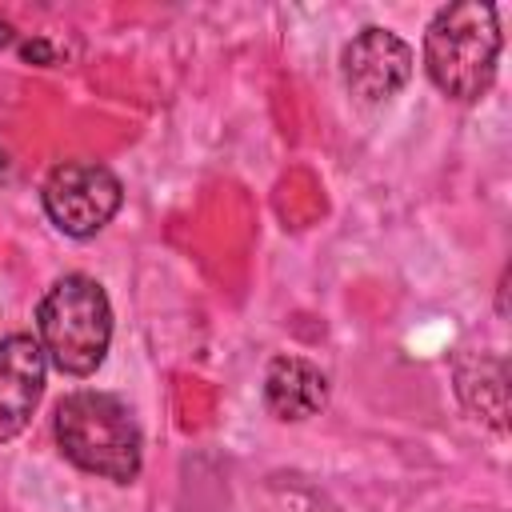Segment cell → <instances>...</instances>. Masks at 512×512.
<instances>
[{
    "label": "cell",
    "mask_w": 512,
    "mask_h": 512,
    "mask_svg": "<svg viewBox=\"0 0 512 512\" xmlns=\"http://www.w3.org/2000/svg\"><path fill=\"white\" fill-rule=\"evenodd\" d=\"M8 176H12V160H8V152L0 148V184H4Z\"/></svg>",
    "instance_id": "30bf717a"
},
{
    "label": "cell",
    "mask_w": 512,
    "mask_h": 512,
    "mask_svg": "<svg viewBox=\"0 0 512 512\" xmlns=\"http://www.w3.org/2000/svg\"><path fill=\"white\" fill-rule=\"evenodd\" d=\"M456 392L496 432H508V364L496 352H468L456 364Z\"/></svg>",
    "instance_id": "ba28073f"
},
{
    "label": "cell",
    "mask_w": 512,
    "mask_h": 512,
    "mask_svg": "<svg viewBox=\"0 0 512 512\" xmlns=\"http://www.w3.org/2000/svg\"><path fill=\"white\" fill-rule=\"evenodd\" d=\"M52 432L64 460H72L80 472L112 484H132L140 476L144 436L132 408L120 396L96 392V388L68 392L56 404Z\"/></svg>",
    "instance_id": "7a4b0ae2"
},
{
    "label": "cell",
    "mask_w": 512,
    "mask_h": 512,
    "mask_svg": "<svg viewBox=\"0 0 512 512\" xmlns=\"http://www.w3.org/2000/svg\"><path fill=\"white\" fill-rule=\"evenodd\" d=\"M36 340L48 368L72 380L92 376L112 344V304L104 284L84 272L60 276L36 304Z\"/></svg>",
    "instance_id": "3957f363"
},
{
    "label": "cell",
    "mask_w": 512,
    "mask_h": 512,
    "mask_svg": "<svg viewBox=\"0 0 512 512\" xmlns=\"http://www.w3.org/2000/svg\"><path fill=\"white\" fill-rule=\"evenodd\" d=\"M16 48H20V56H24V60H32V64H40V68H56V64H60L56 44H52V40H44V36H32V40L24 36Z\"/></svg>",
    "instance_id": "9c48e42d"
},
{
    "label": "cell",
    "mask_w": 512,
    "mask_h": 512,
    "mask_svg": "<svg viewBox=\"0 0 512 512\" xmlns=\"http://www.w3.org/2000/svg\"><path fill=\"white\" fill-rule=\"evenodd\" d=\"M412 64L416 56L408 40H400L388 28L368 24L340 52V80L356 104L376 108L404 92V84L412 80Z\"/></svg>",
    "instance_id": "5b68a950"
},
{
    "label": "cell",
    "mask_w": 512,
    "mask_h": 512,
    "mask_svg": "<svg viewBox=\"0 0 512 512\" xmlns=\"http://www.w3.org/2000/svg\"><path fill=\"white\" fill-rule=\"evenodd\" d=\"M48 356L36 336L12 332L0 340V444L20 436L44 396Z\"/></svg>",
    "instance_id": "8992f818"
},
{
    "label": "cell",
    "mask_w": 512,
    "mask_h": 512,
    "mask_svg": "<svg viewBox=\"0 0 512 512\" xmlns=\"http://www.w3.org/2000/svg\"><path fill=\"white\" fill-rule=\"evenodd\" d=\"M44 216L72 240H92L124 204L120 176L100 160H60L40 184Z\"/></svg>",
    "instance_id": "277c9868"
},
{
    "label": "cell",
    "mask_w": 512,
    "mask_h": 512,
    "mask_svg": "<svg viewBox=\"0 0 512 512\" xmlns=\"http://www.w3.org/2000/svg\"><path fill=\"white\" fill-rule=\"evenodd\" d=\"M328 404V376L304 356H276L264 372V408L284 420L300 424L312 420Z\"/></svg>",
    "instance_id": "52a82bcc"
},
{
    "label": "cell",
    "mask_w": 512,
    "mask_h": 512,
    "mask_svg": "<svg viewBox=\"0 0 512 512\" xmlns=\"http://www.w3.org/2000/svg\"><path fill=\"white\" fill-rule=\"evenodd\" d=\"M500 12L484 0H456L436 8L424 28V72L456 104L480 100L500 64Z\"/></svg>",
    "instance_id": "6da1fadb"
}]
</instances>
